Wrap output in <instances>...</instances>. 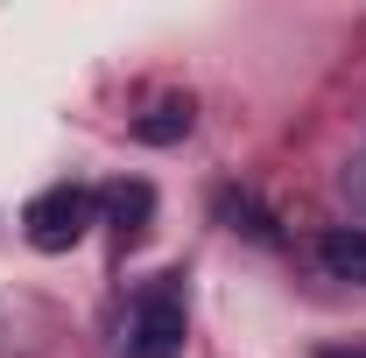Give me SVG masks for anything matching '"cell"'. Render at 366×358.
I'll return each instance as SVG.
<instances>
[{"mask_svg": "<svg viewBox=\"0 0 366 358\" xmlns=\"http://www.w3.org/2000/svg\"><path fill=\"white\" fill-rule=\"evenodd\" d=\"M92 211H99V197H92V190L56 183V190H43V197H29L21 232H29V246H43V253H71V246L92 232Z\"/></svg>", "mask_w": 366, "mask_h": 358, "instance_id": "7a4b0ae2", "label": "cell"}, {"mask_svg": "<svg viewBox=\"0 0 366 358\" xmlns=\"http://www.w3.org/2000/svg\"><path fill=\"white\" fill-rule=\"evenodd\" d=\"M177 352H183V295H177V274H162L155 288H141L120 358H177Z\"/></svg>", "mask_w": 366, "mask_h": 358, "instance_id": "6da1fadb", "label": "cell"}, {"mask_svg": "<svg viewBox=\"0 0 366 358\" xmlns=\"http://www.w3.org/2000/svg\"><path fill=\"white\" fill-rule=\"evenodd\" d=\"M317 267L331 274V281L366 288V225H338V232H324V239H317Z\"/></svg>", "mask_w": 366, "mask_h": 358, "instance_id": "3957f363", "label": "cell"}, {"mask_svg": "<svg viewBox=\"0 0 366 358\" xmlns=\"http://www.w3.org/2000/svg\"><path fill=\"white\" fill-rule=\"evenodd\" d=\"M99 204H106V218L120 225V239H141L148 232V211H155V190L148 183H113Z\"/></svg>", "mask_w": 366, "mask_h": 358, "instance_id": "277c9868", "label": "cell"}, {"mask_svg": "<svg viewBox=\"0 0 366 358\" xmlns=\"http://www.w3.org/2000/svg\"><path fill=\"white\" fill-rule=\"evenodd\" d=\"M190 134V98H162L155 113H141L134 120V140H148V148H169V140Z\"/></svg>", "mask_w": 366, "mask_h": 358, "instance_id": "5b68a950", "label": "cell"}, {"mask_svg": "<svg viewBox=\"0 0 366 358\" xmlns=\"http://www.w3.org/2000/svg\"><path fill=\"white\" fill-rule=\"evenodd\" d=\"M317 358H366V344H352V352H345V344H324Z\"/></svg>", "mask_w": 366, "mask_h": 358, "instance_id": "52a82bcc", "label": "cell"}, {"mask_svg": "<svg viewBox=\"0 0 366 358\" xmlns=\"http://www.w3.org/2000/svg\"><path fill=\"white\" fill-rule=\"evenodd\" d=\"M219 218L232 225V232H247V239H261V246H274L282 232H274V218L254 204V197H239V190H219Z\"/></svg>", "mask_w": 366, "mask_h": 358, "instance_id": "8992f818", "label": "cell"}]
</instances>
